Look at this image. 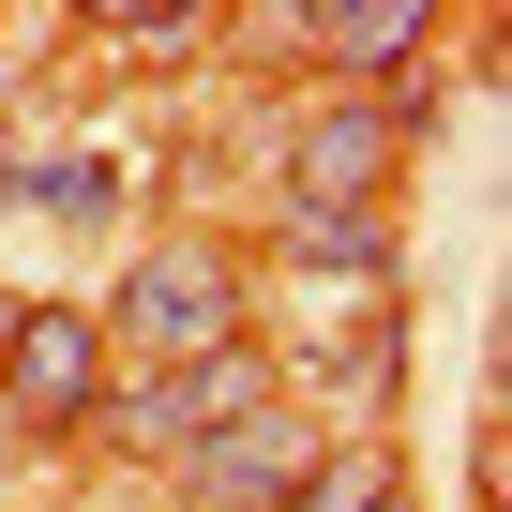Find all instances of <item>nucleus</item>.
<instances>
[{"mask_svg": "<svg viewBox=\"0 0 512 512\" xmlns=\"http://www.w3.org/2000/svg\"><path fill=\"white\" fill-rule=\"evenodd\" d=\"M407 136H422V91H302V121H287V211L377 226Z\"/></svg>", "mask_w": 512, "mask_h": 512, "instance_id": "obj_2", "label": "nucleus"}, {"mask_svg": "<svg viewBox=\"0 0 512 512\" xmlns=\"http://www.w3.org/2000/svg\"><path fill=\"white\" fill-rule=\"evenodd\" d=\"M91 407H106V332H91V302H16L0 422H16L31 452H61V437H91Z\"/></svg>", "mask_w": 512, "mask_h": 512, "instance_id": "obj_4", "label": "nucleus"}, {"mask_svg": "<svg viewBox=\"0 0 512 512\" xmlns=\"http://www.w3.org/2000/svg\"><path fill=\"white\" fill-rule=\"evenodd\" d=\"M256 407H287V362L241 332V347H211V362H181V377L106 392V407H91V437H121L136 467H181L196 437H226V422H256Z\"/></svg>", "mask_w": 512, "mask_h": 512, "instance_id": "obj_3", "label": "nucleus"}, {"mask_svg": "<svg viewBox=\"0 0 512 512\" xmlns=\"http://www.w3.org/2000/svg\"><path fill=\"white\" fill-rule=\"evenodd\" d=\"M317 467V437H302V407H256V422H226V437H196L181 452V497L196 512H287V482Z\"/></svg>", "mask_w": 512, "mask_h": 512, "instance_id": "obj_5", "label": "nucleus"}, {"mask_svg": "<svg viewBox=\"0 0 512 512\" xmlns=\"http://www.w3.org/2000/svg\"><path fill=\"white\" fill-rule=\"evenodd\" d=\"M0 347H16V302H0Z\"/></svg>", "mask_w": 512, "mask_h": 512, "instance_id": "obj_9", "label": "nucleus"}, {"mask_svg": "<svg viewBox=\"0 0 512 512\" xmlns=\"http://www.w3.org/2000/svg\"><path fill=\"white\" fill-rule=\"evenodd\" d=\"M91 332H106V347H136L151 377H181V362L241 347V332H256V302H241V241H196V226H181V241H151L136 272L91 302Z\"/></svg>", "mask_w": 512, "mask_h": 512, "instance_id": "obj_1", "label": "nucleus"}, {"mask_svg": "<svg viewBox=\"0 0 512 512\" xmlns=\"http://www.w3.org/2000/svg\"><path fill=\"white\" fill-rule=\"evenodd\" d=\"M0 211H46V226H91V211H106V166H91V151H31V166H0Z\"/></svg>", "mask_w": 512, "mask_h": 512, "instance_id": "obj_8", "label": "nucleus"}, {"mask_svg": "<svg viewBox=\"0 0 512 512\" xmlns=\"http://www.w3.org/2000/svg\"><path fill=\"white\" fill-rule=\"evenodd\" d=\"M392 497H407L392 437H317V467L287 482V512H392Z\"/></svg>", "mask_w": 512, "mask_h": 512, "instance_id": "obj_7", "label": "nucleus"}, {"mask_svg": "<svg viewBox=\"0 0 512 512\" xmlns=\"http://www.w3.org/2000/svg\"><path fill=\"white\" fill-rule=\"evenodd\" d=\"M302 61H317V91H377L422 61V16L407 0H332V16H302Z\"/></svg>", "mask_w": 512, "mask_h": 512, "instance_id": "obj_6", "label": "nucleus"}, {"mask_svg": "<svg viewBox=\"0 0 512 512\" xmlns=\"http://www.w3.org/2000/svg\"><path fill=\"white\" fill-rule=\"evenodd\" d=\"M392 512H407V497H392Z\"/></svg>", "mask_w": 512, "mask_h": 512, "instance_id": "obj_10", "label": "nucleus"}]
</instances>
